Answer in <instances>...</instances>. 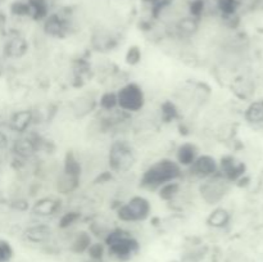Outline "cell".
Wrapping results in <instances>:
<instances>
[{"instance_id": "cell-20", "label": "cell", "mask_w": 263, "mask_h": 262, "mask_svg": "<svg viewBox=\"0 0 263 262\" xmlns=\"http://www.w3.org/2000/svg\"><path fill=\"white\" fill-rule=\"evenodd\" d=\"M66 174L77 177L80 174V164L72 156H68L66 162Z\"/></svg>"}, {"instance_id": "cell-21", "label": "cell", "mask_w": 263, "mask_h": 262, "mask_svg": "<svg viewBox=\"0 0 263 262\" xmlns=\"http://www.w3.org/2000/svg\"><path fill=\"white\" fill-rule=\"evenodd\" d=\"M179 190V185L172 184V182H167L163 188L161 189V197L163 199H171Z\"/></svg>"}, {"instance_id": "cell-9", "label": "cell", "mask_w": 263, "mask_h": 262, "mask_svg": "<svg viewBox=\"0 0 263 262\" xmlns=\"http://www.w3.org/2000/svg\"><path fill=\"white\" fill-rule=\"evenodd\" d=\"M30 122L31 113L27 112V110H22V112H18L13 116L12 121H10V126H12L13 130L22 133V131H25L28 127Z\"/></svg>"}, {"instance_id": "cell-18", "label": "cell", "mask_w": 263, "mask_h": 262, "mask_svg": "<svg viewBox=\"0 0 263 262\" xmlns=\"http://www.w3.org/2000/svg\"><path fill=\"white\" fill-rule=\"evenodd\" d=\"M13 257V249L8 241L0 239V262H8Z\"/></svg>"}, {"instance_id": "cell-26", "label": "cell", "mask_w": 263, "mask_h": 262, "mask_svg": "<svg viewBox=\"0 0 263 262\" xmlns=\"http://www.w3.org/2000/svg\"><path fill=\"white\" fill-rule=\"evenodd\" d=\"M195 27H197V26H195L194 21L193 20H184L180 23V28H181L182 31H185V32H193V31L195 30Z\"/></svg>"}, {"instance_id": "cell-6", "label": "cell", "mask_w": 263, "mask_h": 262, "mask_svg": "<svg viewBox=\"0 0 263 262\" xmlns=\"http://www.w3.org/2000/svg\"><path fill=\"white\" fill-rule=\"evenodd\" d=\"M221 167H222V172L225 174V176L230 180H236L246 171V166L241 162L233 158V157H225V158H222Z\"/></svg>"}, {"instance_id": "cell-24", "label": "cell", "mask_w": 263, "mask_h": 262, "mask_svg": "<svg viewBox=\"0 0 263 262\" xmlns=\"http://www.w3.org/2000/svg\"><path fill=\"white\" fill-rule=\"evenodd\" d=\"M116 104H117V97H115L113 94H107V95H104V97H103L102 105L104 108L109 109V108L115 107Z\"/></svg>"}, {"instance_id": "cell-28", "label": "cell", "mask_w": 263, "mask_h": 262, "mask_svg": "<svg viewBox=\"0 0 263 262\" xmlns=\"http://www.w3.org/2000/svg\"><path fill=\"white\" fill-rule=\"evenodd\" d=\"M87 262H100V261H97V259H90V261H87Z\"/></svg>"}, {"instance_id": "cell-12", "label": "cell", "mask_w": 263, "mask_h": 262, "mask_svg": "<svg viewBox=\"0 0 263 262\" xmlns=\"http://www.w3.org/2000/svg\"><path fill=\"white\" fill-rule=\"evenodd\" d=\"M246 117L249 122H262L263 121V102H256L247 109Z\"/></svg>"}, {"instance_id": "cell-1", "label": "cell", "mask_w": 263, "mask_h": 262, "mask_svg": "<svg viewBox=\"0 0 263 262\" xmlns=\"http://www.w3.org/2000/svg\"><path fill=\"white\" fill-rule=\"evenodd\" d=\"M107 244L109 247V253L118 261L130 259L139 249L138 241L121 230L108 234Z\"/></svg>"}, {"instance_id": "cell-19", "label": "cell", "mask_w": 263, "mask_h": 262, "mask_svg": "<svg viewBox=\"0 0 263 262\" xmlns=\"http://www.w3.org/2000/svg\"><path fill=\"white\" fill-rule=\"evenodd\" d=\"M46 30L51 35H59L62 32V30H63V26H62V22L59 21V18L51 17L48 21V23H46Z\"/></svg>"}, {"instance_id": "cell-8", "label": "cell", "mask_w": 263, "mask_h": 262, "mask_svg": "<svg viewBox=\"0 0 263 262\" xmlns=\"http://www.w3.org/2000/svg\"><path fill=\"white\" fill-rule=\"evenodd\" d=\"M193 169H194L195 174L211 175L216 171L217 166H216V162L212 157L204 156L199 157V158L193 162Z\"/></svg>"}, {"instance_id": "cell-10", "label": "cell", "mask_w": 263, "mask_h": 262, "mask_svg": "<svg viewBox=\"0 0 263 262\" xmlns=\"http://www.w3.org/2000/svg\"><path fill=\"white\" fill-rule=\"evenodd\" d=\"M50 236V229L48 226H35V228H31L30 230L27 231V238L30 239L31 241H44Z\"/></svg>"}, {"instance_id": "cell-17", "label": "cell", "mask_w": 263, "mask_h": 262, "mask_svg": "<svg viewBox=\"0 0 263 262\" xmlns=\"http://www.w3.org/2000/svg\"><path fill=\"white\" fill-rule=\"evenodd\" d=\"M7 50L8 53H9V55H13V57L21 55V54L25 51V43H23L22 40L15 39V40L10 41V43L8 44Z\"/></svg>"}, {"instance_id": "cell-22", "label": "cell", "mask_w": 263, "mask_h": 262, "mask_svg": "<svg viewBox=\"0 0 263 262\" xmlns=\"http://www.w3.org/2000/svg\"><path fill=\"white\" fill-rule=\"evenodd\" d=\"M87 252H89V256L91 259H97V261H100L103 257V254H104V247L102 246V244L97 243V244H91V246L89 247V249H87Z\"/></svg>"}, {"instance_id": "cell-3", "label": "cell", "mask_w": 263, "mask_h": 262, "mask_svg": "<svg viewBox=\"0 0 263 262\" xmlns=\"http://www.w3.org/2000/svg\"><path fill=\"white\" fill-rule=\"evenodd\" d=\"M149 213V203L144 198H133L126 205H123L118 212L121 220L123 221H138L143 220Z\"/></svg>"}, {"instance_id": "cell-23", "label": "cell", "mask_w": 263, "mask_h": 262, "mask_svg": "<svg viewBox=\"0 0 263 262\" xmlns=\"http://www.w3.org/2000/svg\"><path fill=\"white\" fill-rule=\"evenodd\" d=\"M218 5H220L221 10L225 13H233L234 10L236 9V2L235 0H220L218 2Z\"/></svg>"}, {"instance_id": "cell-11", "label": "cell", "mask_w": 263, "mask_h": 262, "mask_svg": "<svg viewBox=\"0 0 263 262\" xmlns=\"http://www.w3.org/2000/svg\"><path fill=\"white\" fill-rule=\"evenodd\" d=\"M90 246H91V239H90V236L86 233H80L74 238L71 248L74 253H82V252L87 251Z\"/></svg>"}, {"instance_id": "cell-2", "label": "cell", "mask_w": 263, "mask_h": 262, "mask_svg": "<svg viewBox=\"0 0 263 262\" xmlns=\"http://www.w3.org/2000/svg\"><path fill=\"white\" fill-rule=\"evenodd\" d=\"M179 167L171 161H161L152 166L144 175V184L146 185H159L167 184L175 177L179 176Z\"/></svg>"}, {"instance_id": "cell-13", "label": "cell", "mask_w": 263, "mask_h": 262, "mask_svg": "<svg viewBox=\"0 0 263 262\" xmlns=\"http://www.w3.org/2000/svg\"><path fill=\"white\" fill-rule=\"evenodd\" d=\"M195 148L192 145V144H185L181 148L179 149V161L180 163L182 164H190L195 161Z\"/></svg>"}, {"instance_id": "cell-14", "label": "cell", "mask_w": 263, "mask_h": 262, "mask_svg": "<svg viewBox=\"0 0 263 262\" xmlns=\"http://www.w3.org/2000/svg\"><path fill=\"white\" fill-rule=\"evenodd\" d=\"M229 218H230L229 213L220 208V210H216L215 212H212V215L208 218V223L215 226V228H222L229 222Z\"/></svg>"}, {"instance_id": "cell-5", "label": "cell", "mask_w": 263, "mask_h": 262, "mask_svg": "<svg viewBox=\"0 0 263 262\" xmlns=\"http://www.w3.org/2000/svg\"><path fill=\"white\" fill-rule=\"evenodd\" d=\"M109 161L115 170H127L133 164V154L123 144H115L110 152Z\"/></svg>"}, {"instance_id": "cell-25", "label": "cell", "mask_w": 263, "mask_h": 262, "mask_svg": "<svg viewBox=\"0 0 263 262\" xmlns=\"http://www.w3.org/2000/svg\"><path fill=\"white\" fill-rule=\"evenodd\" d=\"M77 218H79V216H77L76 213H74V212L67 213V215L64 216L63 218H62V221H61V226H62V228H67V226L72 225V223H73L74 221L77 220Z\"/></svg>"}, {"instance_id": "cell-7", "label": "cell", "mask_w": 263, "mask_h": 262, "mask_svg": "<svg viewBox=\"0 0 263 262\" xmlns=\"http://www.w3.org/2000/svg\"><path fill=\"white\" fill-rule=\"evenodd\" d=\"M203 195H204L205 200L210 203H216L222 198L225 194V189H223L222 182L220 181H210L202 188Z\"/></svg>"}, {"instance_id": "cell-27", "label": "cell", "mask_w": 263, "mask_h": 262, "mask_svg": "<svg viewBox=\"0 0 263 262\" xmlns=\"http://www.w3.org/2000/svg\"><path fill=\"white\" fill-rule=\"evenodd\" d=\"M5 145H7V138H5L4 134L0 133V149L4 148Z\"/></svg>"}, {"instance_id": "cell-16", "label": "cell", "mask_w": 263, "mask_h": 262, "mask_svg": "<svg viewBox=\"0 0 263 262\" xmlns=\"http://www.w3.org/2000/svg\"><path fill=\"white\" fill-rule=\"evenodd\" d=\"M33 149H35L33 141L28 140V139H21V140H17V143L14 144L15 153L22 157L30 156L33 152Z\"/></svg>"}, {"instance_id": "cell-15", "label": "cell", "mask_w": 263, "mask_h": 262, "mask_svg": "<svg viewBox=\"0 0 263 262\" xmlns=\"http://www.w3.org/2000/svg\"><path fill=\"white\" fill-rule=\"evenodd\" d=\"M57 207H58V204H57V202H54V200L43 199L40 200V202L36 203L35 207H33V211H35L37 215H51L53 212H55Z\"/></svg>"}, {"instance_id": "cell-4", "label": "cell", "mask_w": 263, "mask_h": 262, "mask_svg": "<svg viewBox=\"0 0 263 262\" xmlns=\"http://www.w3.org/2000/svg\"><path fill=\"white\" fill-rule=\"evenodd\" d=\"M143 92L134 84L123 87L117 97V103L126 110H139L143 107Z\"/></svg>"}]
</instances>
